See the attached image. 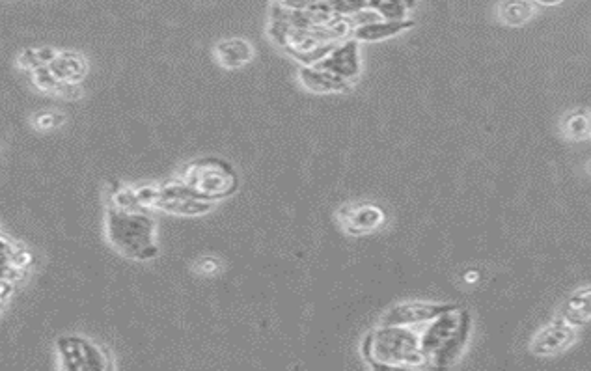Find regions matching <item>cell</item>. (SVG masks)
Returning a JSON list of instances; mask_svg holds the SVG:
<instances>
[{"mask_svg": "<svg viewBox=\"0 0 591 371\" xmlns=\"http://www.w3.org/2000/svg\"><path fill=\"white\" fill-rule=\"evenodd\" d=\"M60 368L66 371L110 370V355L105 347L84 336H60L55 344Z\"/></svg>", "mask_w": 591, "mask_h": 371, "instance_id": "obj_6", "label": "cell"}, {"mask_svg": "<svg viewBox=\"0 0 591 371\" xmlns=\"http://www.w3.org/2000/svg\"><path fill=\"white\" fill-rule=\"evenodd\" d=\"M215 58L222 68L239 69L254 58V47L247 40L232 38L215 45Z\"/></svg>", "mask_w": 591, "mask_h": 371, "instance_id": "obj_15", "label": "cell"}, {"mask_svg": "<svg viewBox=\"0 0 591 371\" xmlns=\"http://www.w3.org/2000/svg\"><path fill=\"white\" fill-rule=\"evenodd\" d=\"M362 357L373 370H420L427 368L416 327L379 325L362 342Z\"/></svg>", "mask_w": 591, "mask_h": 371, "instance_id": "obj_2", "label": "cell"}, {"mask_svg": "<svg viewBox=\"0 0 591 371\" xmlns=\"http://www.w3.org/2000/svg\"><path fill=\"white\" fill-rule=\"evenodd\" d=\"M496 14L506 27H523L534 17V4L530 0H502Z\"/></svg>", "mask_w": 591, "mask_h": 371, "instance_id": "obj_17", "label": "cell"}, {"mask_svg": "<svg viewBox=\"0 0 591 371\" xmlns=\"http://www.w3.org/2000/svg\"><path fill=\"white\" fill-rule=\"evenodd\" d=\"M534 2L539 4V6H547V8H550V6H558V4H562L564 0H534Z\"/></svg>", "mask_w": 591, "mask_h": 371, "instance_id": "obj_25", "label": "cell"}, {"mask_svg": "<svg viewBox=\"0 0 591 371\" xmlns=\"http://www.w3.org/2000/svg\"><path fill=\"white\" fill-rule=\"evenodd\" d=\"M578 329L569 325L564 319L556 317L552 323L545 325L532 338L530 351L536 357H554L567 351L571 345L577 342Z\"/></svg>", "mask_w": 591, "mask_h": 371, "instance_id": "obj_9", "label": "cell"}, {"mask_svg": "<svg viewBox=\"0 0 591 371\" xmlns=\"http://www.w3.org/2000/svg\"><path fill=\"white\" fill-rule=\"evenodd\" d=\"M219 271V262L215 258H202L196 263V273L200 275H215Z\"/></svg>", "mask_w": 591, "mask_h": 371, "instance_id": "obj_23", "label": "cell"}, {"mask_svg": "<svg viewBox=\"0 0 591 371\" xmlns=\"http://www.w3.org/2000/svg\"><path fill=\"white\" fill-rule=\"evenodd\" d=\"M366 10L375 12L386 21L403 19L407 10L414 4V0H364Z\"/></svg>", "mask_w": 591, "mask_h": 371, "instance_id": "obj_19", "label": "cell"}, {"mask_svg": "<svg viewBox=\"0 0 591 371\" xmlns=\"http://www.w3.org/2000/svg\"><path fill=\"white\" fill-rule=\"evenodd\" d=\"M179 183L207 202H219L239 189V176L234 166L217 157L196 159L183 168Z\"/></svg>", "mask_w": 591, "mask_h": 371, "instance_id": "obj_4", "label": "cell"}, {"mask_svg": "<svg viewBox=\"0 0 591 371\" xmlns=\"http://www.w3.org/2000/svg\"><path fill=\"white\" fill-rule=\"evenodd\" d=\"M312 66L329 71L347 83H353L360 73V53H358L357 40L347 38L344 42L338 43L329 55L323 56L319 62L312 64Z\"/></svg>", "mask_w": 591, "mask_h": 371, "instance_id": "obj_11", "label": "cell"}, {"mask_svg": "<svg viewBox=\"0 0 591 371\" xmlns=\"http://www.w3.org/2000/svg\"><path fill=\"white\" fill-rule=\"evenodd\" d=\"M416 23L414 21H407V19H398V21H373L368 25H360V27L353 30V40L357 42H381V40H388L398 36L399 32H405L409 28H413Z\"/></svg>", "mask_w": 591, "mask_h": 371, "instance_id": "obj_14", "label": "cell"}, {"mask_svg": "<svg viewBox=\"0 0 591 371\" xmlns=\"http://www.w3.org/2000/svg\"><path fill=\"white\" fill-rule=\"evenodd\" d=\"M66 122V116L60 114V112H51V110H45L40 112L36 116H32V127L40 133H49L53 129H58L60 125Z\"/></svg>", "mask_w": 591, "mask_h": 371, "instance_id": "obj_22", "label": "cell"}, {"mask_svg": "<svg viewBox=\"0 0 591 371\" xmlns=\"http://www.w3.org/2000/svg\"><path fill=\"white\" fill-rule=\"evenodd\" d=\"M420 349L426 357L427 368L444 370L450 368L461 357L468 334L470 316L467 310L455 306L452 310L427 321L426 327L418 330Z\"/></svg>", "mask_w": 591, "mask_h": 371, "instance_id": "obj_3", "label": "cell"}, {"mask_svg": "<svg viewBox=\"0 0 591 371\" xmlns=\"http://www.w3.org/2000/svg\"><path fill=\"white\" fill-rule=\"evenodd\" d=\"M155 209H161L179 217H198V215L209 213L213 209V202H207L204 198L196 196L189 189H185L178 179H174L157 189Z\"/></svg>", "mask_w": 591, "mask_h": 371, "instance_id": "obj_7", "label": "cell"}, {"mask_svg": "<svg viewBox=\"0 0 591 371\" xmlns=\"http://www.w3.org/2000/svg\"><path fill=\"white\" fill-rule=\"evenodd\" d=\"M105 235L110 247L129 260L148 262L159 254L155 220L148 209L110 206Z\"/></svg>", "mask_w": 591, "mask_h": 371, "instance_id": "obj_1", "label": "cell"}, {"mask_svg": "<svg viewBox=\"0 0 591 371\" xmlns=\"http://www.w3.org/2000/svg\"><path fill=\"white\" fill-rule=\"evenodd\" d=\"M558 317L567 321L569 325L582 329L590 323L591 317V288L584 286V288L577 289L567 301L564 306L560 308Z\"/></svg>", "mask_w": 591, "mask_h": 371, "instance_id": "obj_16", "label": "cell"}, {"mask_svg": "<svg viewBox=\"0 0 591 371\" xmlns=\"http://www.w3.org/2000/svg\"><path fill=\"white\" fill-rule=\"evenodd\" d=\"M383 207L375 204H351L338 209V222L345 234L351 237L373 234L385 224Z\"/></svg>", "mask_w": 591, "mask_h": 371, "instance_id": "obj_10", "label": "cell"}, {"mask_svg": "<svg viewBox=\"0 0 591 371\" xmlns=\"http://www.w3.org/2000/svg\"><path fill=\"white\" fill-rule=\"evenodd\" d=\"M47 69L60 83L79 86L88 73V64L86 58L75 51H56L55 58L47 64Z\"/></svg>", "mask_w": 591, "mask_h": 371, "instance_id": "obj_12", "label": "cell"}, {"mask_svg": "<svg viewBox=\"0 0 591 371\" xmlns=\"http://www.w3.org/2000/svg\"><path fill=\"white\" fill-rule=\"evenodd\" d=\"M455 308V304L426 303L413 301L401 303L386 310L379 325H396V327H422L427 321Z\"/></svg>", "mask_w": 591, "mask_h": 371, "instance_id": "obj_8", "label": "cell"}, {"mask_svg": "<svg viewBox=\"0 0 591 371\" xmlns=\"http://www.w3.org/2000/svg\"><path fill=\"white\" fill-rule=\"evenodd\" d=\"M299 81L308 92H316V94L349 92L351 86H353V83H347V81L332 75L329 71H323V69H317L314 66H301Z\"/></svg>", "mask_w": 591, "mask_h": 371, "instance_id": "obj_13", "label": "cell"}, {"mask_svg": "<svg viewBox=\"0 0 591 371\" xmlns=\"http://www.w3.org/2000/svg\"><path fill=\"white\" fill-rule=\"evenodd\" d=\"M282 8H289V10H306L312 8L319 0H278Z\"/></svg>", "mask_w": 591, "mask_h": 371, "instance_id": "obj_24", "label": "cell"}, {"mask_svg": "<svg viewBox=\"0 0 591 371\" xmlns=\"http://www.w3.org/2000/svg\"><path fill=\"white\" fill-rule=\"evenodd\" d=\"M565 135L573 140L590 137V118L586 112L578 110L567 116L565 120Z\"/></svg>", "mask_w": 591, "mask_h": 371, "instance_id": "obj_21", "label": "cell"}, {"mask_svg": "<svg viewBox=\"0 0 591 371\" xmlns=\"http://www.w3.org/2000/svg\"><path fill=\"white\" fill-rule=\"evenodd\" d=\"M30 73H32V81L36 84V88L42 90L43 94L64 97V99H77V97L81 96L79 86L60 83L58 79H55V77L49 73L47 66L34 69V71H30Z\"/></svg>", "mask_w": 591, "mask_h": 371, "instance_id": "obj_18", "label": "cell"}, {"mask_svg": "<svg viewBox=\"0 0 591 371\" xmlns=\"http://www.w3.org/2000/svg\"><path fill=\"white\" fill-rule=\"evenodd\" d=\"M269 36L280 49H284L291 58H295L303 66L316 64L323 56L329 55L330 51L338 45V43L323 40L321 36H317L314 32L291 27L288 23L278 21V19H271Z\"/></svg>", "mask_w": 591, "mask_h": 371, "instance_id": "obj_5", "label": "cell"}, {"mask_svg": "<svg viewBox=\"0 0 591 371\" xmlns=\"http://www.w3.org/2000/svg\"><path fill=\"white\" fill-rule=\"evenodd\" d=\"M55 55L56 51L51 47H28L17 58V64L27 71H34V69L47 66L55 58Z\"/></svg>", "mask_w": 591, "mask_h": 371, "instance_id": "obj_20", "label": "cell"}]
</instances>
